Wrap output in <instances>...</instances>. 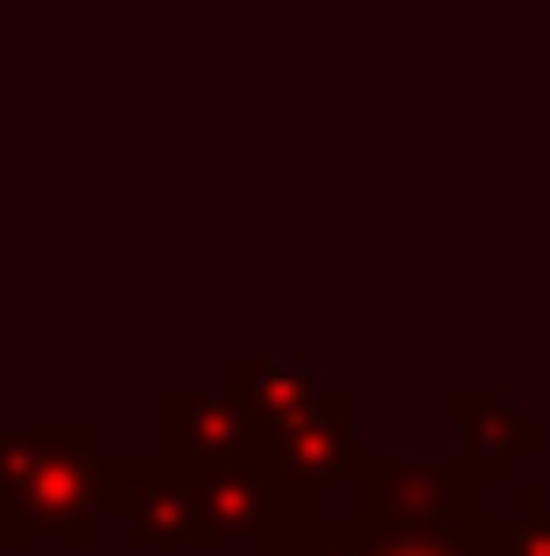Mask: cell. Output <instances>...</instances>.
<instances>
[{
  "label": "cell",
  "instance_id": "cell-1",
  "mask_svg": "<svg viewBox=\"0 0 550 556\" xmlns=\"http://www.w3.org/2000/svg\"><path fill=\"white\" fill-rule=\"evenodd\" d=\"M99 472H107V437L85 416H50L8 430L0 422V543L8 549H92L107 535L99 515Z\"/></svg>",
  "mask_w": 550,
  "mask_h": 556
},
{
  "label": "cell",
  "instance_id": "cell-2",
  "mask_svg": "<svg viewBox=\"0 0 550 556\" xmlns=\"http://www.w3.org/2000/svg\"><path fill=\"white\" fill-rule=\"evenodd\" d=\"M353 521L367 529H402V535H445V543L487 556L495 535V493H480L452 458H388L367 451L353 472Z\"/></svg>",
  "mask_w": 550,
  "mask_h": 556
},
{
  "label": "cell",
  "instance_id": "cell-3",
  "mask_svg": "<svg viewBox=\"0 0 550 556\" xmlns=\"http://www.w3.org/2000/svg\"><path fill=\"white\" fill-rule=\"evenodd\" d=\"M99 515L121 521L141 549L163 556H198V493L163 451H107V472H99Z\"/></svg>",
  "mask_w": 550,
  "mask_h": 556
},
{
  "label": "cell",
  "instance_id": "cell-4",
  "mask_svg": "<svg viewBox=\"0 0 550 556\" xmlns=\"http://www.w3.org/2000/svg\"><path fill=\"white\" fill-rule=\"evenodd\" d=\"M163 458L184 479H220V472H254L268 479L262 458V422L240 408V394L212 388H170L163 394Z\"/></svg>",
  "mask_w": 550,
  "mask_h": 556
},
{
  "label": "cell",
  "instance_id": "cell-5",
  "mask_svg": "<svg viewBox=\"0 0 550 556\" xmlns=\"http://www.w3.org/2000/svg\"><path fill=\"white\" fill-rule=\"evenodd\" d=\"M262 458H268V486L275 493H332V479L360 472V422H353V394H325L317 408L268 422L262 430Z\"/></svg>",
  "mask_w": 550,
  "mask_h": 556
},
{
  "label": "cell",
  "instance_id": "cell-6",
  "mask_svg": "<svg viewBox=\"0 0 550 556\" xmlns=\"http://www.w3.org/2000/svg\"><path fill=\"white\" fill-rule=\"evenodd\" d=\"M445 408H452V437H459L452 465H459V472H466L480 493H509L515 479H523V465L550 444L543 422H537V416H523L515 402H501V394L459 388Z\"/></svg>",
  "mask_w": 550,
  "mask_h": 556
},
{
  "label": "cell",
  "instance_id": "cell-7",
  "mask_svg": "<svg viewBox=\"0 0 550 556\" xmlns=\"http://www.w3.org/2000/svg\"><path fill=\"white\" fill-rule=\"evenodd\" d=\"M226 394H240V408L268 430V422H283V416H297V408H317L325 394H339V380H325L317 367H303V359L234 353L226 359Z\"/></svg>",
  "mask_w": 550,
  "mask_h": 556
},
{
  "label": "cell",
  "instance_id": "cell-8",
  "mask_svg": "<svg viewBox=\"0 0 550 556\" xmlns=\"http://www.w3.org/2000/svg\"><path fill=\"white\" fill-rule=\"evenodd\" d=\"M254 549L262 556H360V521H353V507L332 515L325 493H275L268 529Z\"/></svg>",
  "mask_w": 550,
  "mask_h": 556
},
{
  "label": "cell",
  "instance_id": "cell-9",
  "mask_svg": "<svg viewBox=\"0 0 550 556\" xmlns=\"http://www.w3.org/2000/svg\"><path fill=\"white\" fill-rule=\"evenodd\" d=\"M198 493V535L205 549H234V543H262L275 486L254 472H220V479H191Z\"/></svg>",
  "mask_w": 550,
  "mask_h": 556
},
{
  "label": "cell",
  "instance_id": "cell-10",
  "mask_svg": "<svg viewBox=\"0 0 550 556\" xmlns=\"http://www.w3.org/2000/svg\"><path fill=\"white\" fill-rule=\"evenodd\" d=\"M487 556H550V493L537 479H515L509 507L495 493V535H487Z\"/></svg>",
  "mask_w": 550,
  "mask_h": 556
},
{
  "label": "cell",
  "instance_id": "cell-11",
  "mask_svg": "<svg viewBox=\"0 0 550 556\" xmlns=\"http://www.w3.org/2000/svg\"><path fill=\"white\" fill-rule=\"evenodd\" d=\"M360 556H473L445 535H402V529H367L360 521Z\"/></svg>",
  "mask_w": 550,
  "mask_h": 556
}]
</instances>
